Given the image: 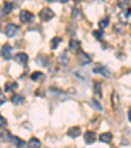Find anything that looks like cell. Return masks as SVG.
<instances>
[{"label":"cell","instance_id":"cell-1","mask_svg":"<svg viewBox=\"0 0 131 148\" xmlns=\"http://www.w3.org/2000/svg\"><path fill=\"white\" fill-rule=\"evenodd\" d=\"M20 32V26L16 25V24H8V25L5 26V29H4V33H5L7 37H9V38H12V37H14L17 33Z\"/></svg>","mask_w":131,"mask_h":148},{"label":"cell","instance_id":"cell-2","mask_svg":"<svg viewBox=\"0 0 131 148\" xmlns=\"http://www.w3.org/2000/svg\"><path fill=\"white\" fill-rule=\"evenodd\" d=\"M39 18L42 21H50L51 18H54V12L50 8H42L39 11Z\"/></svg>","mask_w":131,"mask_h":148},{"label":"cell","instance_id":"cell-3","mask_svg":"<svg viewBox=\"0 0 131 148\" xmlns=\"http://www.w3.org/2000/svg\"><path fill=\"white\" fill-rule=\"evenodd\" d=\"M93 72L97 73V75L104 76V77H110V76H112L110 70H109L108 67H105V66H96V67L93 68Z\"/></svg>","mask_w":131,"mask_h":148},{"label":"cell","instance_id":"cell-4","mask_svg":"<svg viewBox=\"0 0 131 148\" xmlns=\"http://www.w3.org/2000/svg\"><path fill=\"white\" fill-rule=\"evenodd\" d=\"M33 18H34V14L32 13V12L26 11V9H24V11L20 12V20H21L23 23H25V24L32 23V21H33Z\"/></svg>","mask_w":131,"mask_h":148},{"label":"cell","instance_id":"cell-5","mask_svg":"<svg viewBox=\"0 0 131 148\" xmlns=\"http://www.w3.org/2000/svg\"><path fill=\"white\" fill-rule=\"evenodd\" d=\"M78 59H79V63H80L81 66L88 64V63H91V60H92V58H91L88 54L84 53V51H81V50L78 53Z\"/></svg>","mask_w":131,"mask_h":148},{"label":"cell","instance_id":"cell-6","mask_svg":"<svg viewBox=\"0 0 131 148\" xmlns=\"http://www.w3.org/2000/svg\"><path fill=\"white\" fill-rule=\"evenodd\" d=\"M1 55H3V58L5 59V60H9V59L12 58V47H11V45L5 43V45L1 47Z\"/></svg>","mask_w":131,"mask_h":148},{"label":"cell","instance_id":"cell-7","mask_svg":"<svg viewBox=\"0 0 131 148\" xmlns=\"http://www.w3.org/2000/svg\"><path fill=\"white\" fill-rule=\"evenodd\" d=\"M80 134H81V129L79 127V126H72V127H70V129H68V131H67V135L70 138H72V139L78 138Z\"/></svg>","mask_w":131,"mask_h":148},{"label":"cell","instance_id":"cell-8","mask_svg":"<svg viewBox=\"0 0 131 148\" xmlns=\"http://www.w3.org/2000/svg\"><path fill=\"white\" fill-rule=\"evenodd\" d=\"M28 59H29V56L26 55L25 53H19V54H16V56H14V60H16V63H19V64H21V66L26 64Z\"/></svg>","mask_w":131,"mask_h":148},{"label":"cell","instance_id":"cell-9","mask_svg":"<svg viewBox=\"0 0 131 148\" xmlns=\"http://www.w3.org/2000/svg\"><path fill=\"white\" fill-rule=\"evenodd\" d=\"M96 134L93 131H86L85 134H84V140H85L86 144H92V143L96 142Z\"/></svg>","mask_w":131,"mask_h":148},{"label":"cell","instance_id":"cell-10","mask_svg":"<svg viewBox=\"0 0 131 148\" xmlns=\"http://www.w3.org/2000/svg\"><path fill=\"white\" fill-rule=\"evenodd\" d=\"M11 102L13 103V105H23V103L25 102V97L21 95H13L11 98Z\"/></svg>","mask_w":131,"mask_h":148},{"label":"cell","instance_id":"cell-11","mask_svg":"<svg viewBox=\"0 0 131 148\" xmlns=\"http://www.w3.org/2000/svg\"><path fill=\"white\" fill-rule=\"evenodd\" d=\"M93 93H95L96 97H102V89H101V83L95 81L93 83Z\"/></svg>","mask_w":131,"mask_h":148},{"label":"cell","instance_id":"cell-12","mask_svg":"<svg viewBox=\"0 0 131 148\" xmlns=\"http://www.w3.org/2000/svg\"><path fill=\"white\" fill-rule=\"evenodd\" d=\"M28 147L29 148H39L41 147V140L37 139V138H32L28 142Z\"/></svg>","mask_w":131,"mask_h":148},{"label":"cell","instance_id":"cell-13","mask_svg":"<svg viewBox=\"0 0 131 148\" xmlns=\"http://www.w3.org/2000/svg\"><path fill=\"white\" fill-rule=\"evenodd\" d=\"M100 140L105 143H110L113 140V134L112 132H104V134L100 135Z\"/></svg>","mask_w":131,"mask_h":148},{"label":"cell","instance_id":"cell-14","mask_svg":"<svg viewBox=\"0 0 131 148\" xmlns=\"http://www.w3.org/2000/svg\"><path fill=\"white\" fill-rule=\"evenodd\" d=\"M12 142L16 144L17 148H26V143L24 140H21L20 138H16V136H12Z\"/></svg>","mask_w":131,"mask_h":148},{"label":"cell","instance_id":"cell-15","mask_svg":"<svg viewBox=\"0 0 131 148\" xmlns=\"http://www.w3.org/2000/svg\"><path fill=\"white\" fill-rule=\"evenodd\" d=\"M36 62L39 66H42V67H47V58L45 55H38L36 58Z\"/></svg>","mask_w":131,"mask_h":148},{"label":"cell","instance_id":"cell-16","mask_svg":"<svg viewBox=\"0 0 131 148\" xmlns=\"http://www.w3.org/2000/svg\"><path fill=\"white\" fill-rule=\"evenodd\" d=\"M0 140H3V142H11L12 140V135L9 131H1L0 132Z\"/></svg>","mask_w":131,"mask_h":148},{"label":"cell","instance_id":"cell-17","mask_svg":"<svg viewBox=\"0 0 131 148\" xmlns=\"http://www.w3.org/2000/svg\"><path fill=\"white\" fill-rule=\"evenodd\" d=\"M121 18H122L123 21H130V20H131V9L127 8L126 11H123V13L119 14V20Z\"/></svg>","mask_w":131,"mask_h":148},{"label":"cell","instance_id":"cell-18","mask_svg":"<svg viewBox=\"0 0 131 148\" xmlns=\"http://www.w3.org/2000/svg\"><path fill=\"white\" fill-rule=\"evenodd\" d=\"M80 47V42L76 41V39H71L70 41V50L71 51H79Z\"/></svg>","mask_w":131,"mask_h":148},{"label":"cell","instance_id":"cell-19","mask_svg":"<svg viewBox=\"0 0 131 148\" xmlns=\"http://www.w3.org/2000/svg\"><path fill=\"white\" fill-rule=\"evenodd\" d=\"M3 11L5 14L11 13V12L13 11V4H12L11 1H5V3H4V7H3Z\"/></svg>","mask_w":131,"mask_h":148},{"label":"cell","instance_id":"cell-20","mask_svg":"<svg viewBox=\"0 0 131 148\" xmlns=\"http://www.w3.org/2000/svg\"><path fill=\"white\" fill-rule=\"evenodd\" d=\"M60 42H62V38H60V37H54V38L51 39V42H50V47L54 50V49L58 47Z\"/></svg>","mask_w":131,"mask_h":148},{"label":"cell","instance_id":"cell-21","mask_svg":"<svg viewBox=\"0 0 131 148\" xmlns=\"http://www.w3.org/2000/svg\"><path fill=\"white\" fill-rule=\"evenodd\" d=\"M91 105H92L93 109L98 110V112H102V106H101V103L96 98H91Z\"/></svg>","mask_w":131,"mask_h":148},{"label":"cell","instance_id":"cell-22","mask_svg":"<svg viewBox=\"0 0 131 148\" xmlns=\"http://www.w3.org/2000/svg\"><path fill=\"white\" fill-rule=\"evenodd\" d=\"M117 4L121 9H126V8H128V5H130V0H118Z\"/></svg>","mask_w":131,"mask_h":148},{"label":"cell","instance_id":"cell-23","mask_svg":"<svg viewBox=\"0 0 131 148\" xmlns=\"http://www.w3.org/2000/svg\"><path fill=\"white\" fill-rule=\"evenodd\" d=\"M42 76H43V73H42L41 71H36V72H33V73L30 75V79H32L33 81H38L39 79L42 77Z\"/></svg>","mask_w":131,"mask_h":148},{"label":"cell","instance_id":"cell-24","mask_svg":"<svg viewBox=\"0 0 131 148\" xmlns=\"http://www.w3.org/2000/svg\"><path fill=\"white\" fill-rule=\"evenodd\" d=\"M17 87H19V85H17V83H7L4 89L8 92V90H12V89H17Z\"/></svg>","mask_w":131,"mask_h":148},{"label":"cell","instance_id":"cell-25","mask_svg":"<svg viewBox=\"0 0 131 148\" xmlns=\"http://www.w3.org/2000/svg\"><path fill=\"white\" fill-rule=\"evenodd\" d=\"M108 25H109V20L108 18H104V20H101V21H98V26H100L101 29L106 28Z\"/></svg>","mask_w":131,"mask_h":148},{"label":"cell","instance_id":"cell-26","mask_svg":"<svg viewBox=\"0 0 131 148\" xmlns=\"http://www.w3.org/2000/svg\"><path fill=\"white\" fill-rule=\"evenodd\" d=\"M123 29H125V24H117L114 26V32H117V33H122Z\"/></svg>","mask_w":131,"mask_h":148},{"label":"cell","instance_id":"cell-27","mask_svg":"<svg viewBox=\"0 0 131 148\" xmlns=\"http://www.w3.org/2000/svg\"><path fill=\"white\" fill-rule=\"evenodd\" d=\"M93 36H95V38L101 39L104 37V32L102 30H95V32H93Z\"/></svg>","mask_w":131,"mask_h":148},{"label":"cell","instance_id":"cell-28","mask_svg":"<svg viewBox=\"0 0 131 148\" xmlns=\"http://www.w3.org/2000/svg\"><path fill=\"white\" fill-rule=\"evenodd\" d=\"M5 126H7V119L1 114H0V129H4Z\"/></svg>","mask_w":131,"mask_h":148},{"label":"cell","instance_id":"cell-29","mask_svg":"<svg viewBox=\"0 0 131 148\" xmlns=\"http://www.w3.org/2000/svg\"><path fill=\"white\" fill-rule=\"evenodd\" d=\"M72 16L73 17H81V12L79 11L78 8H73L72 9Z\"/></svg>","mask_w":131,"mask_h":148},{"label":"cell","instance_id":"cell-30","mask_svg":"<svg viewBox=\"0 0 131 148\" xmlns=\"http://www.w3.org/2000/svg\"><path fill=\"white\" fill-rule=\"evenodd\" d=\"M59 59H60V60L63 62V64H67L68 62H70V59H68L67 56H66V54H63V55H62V56H60V58H59Z\"/></svg>","mask_w":131,"mask_h":148},{"label":"cell","instance_id":"cell-31","mask_svg":"<svg viewBox=\"0 0 131 148\" xmlns=\"http://www.w3.org/2000/svg\"><path fill=\"white\" fill-rule=\"evenodd\" d=\"M5 101H7L5 96H4V95H1V93H0V106H1V105H3V103L5 102Z\"/></svg>","mask_w":131,"mask_h":148},{"label":"cell","instance_id":"cell-32","mask_svg":"<svg viewBox=\"0 0 131 148\" xmlns=\"http://www.w3.org/2000/svg\"><path fill=\"white\" fill-rule=\"evenodd\" d=\"M128 121H130V122H131V109L128 110Z\"/></svg>","mask_w":131,"mask_h":148},{"label":"cell","instance_id":"cell-33","mask_svg":"<svg viewBox=\"0 0 131 148\" xmlns=\"http://www.w3.org/2000/svg\"><path fill=\"white\" fill-rule=\"evenodd\" d=\"M4 14H5V13H4V11H1V9H0V17H3Z\"/></svg>","mask_w":131,"mask_h":148},{"label":"cell","instance_id":"cell-34","mask_svg":"<svg viewBox=\"0 0 131 148\" xmlns=\"http://www.w3.org/2000/svg\"><path fill=\"white\" fill-rule=\"evenodd\" d=\"M58 1H59V3H67V1H68V0H58Z\"/></svg>","mask_w":131,"mask_h":148},{"label":"cell","instance_id":"cell-35","mask_svg":"<svg viewBox=\"0 0 131 148\" xmlns=\"http://www.w3.org/2000/svg\"><path fill=\"white\" fill-rule=\"evenodd\" d=\"M43 1H50V3H53V1H55V0H43Z\"/></svg>","mask_w":131,"mask_h":148},{"label":"cell","instance_id":"cell-36","mask_svg":"<svg viewBox=\"0 0 131 148\" xmlns=\"http://www.w3.org/2000/svg\"><path fill=\"white\" fill-rule=\"evenodd\" d=\"M73 1H75V3H78V1H80V0H73Z\"/></svg>","mask_w":131,"mask_h":148},{"label":"cell","instance_id":"cell-37","mask_svg":"<svg viewBox=\"0 0 131 148\" xmlns=\"http://www.w3.org/2000/svg\"><path fill=\"white\" fill-rule=\"evenodd\" d=\"M0 93H1V89H0Z\"/></svg>","mask_w":131,"mask_h":148}]
</instances>
